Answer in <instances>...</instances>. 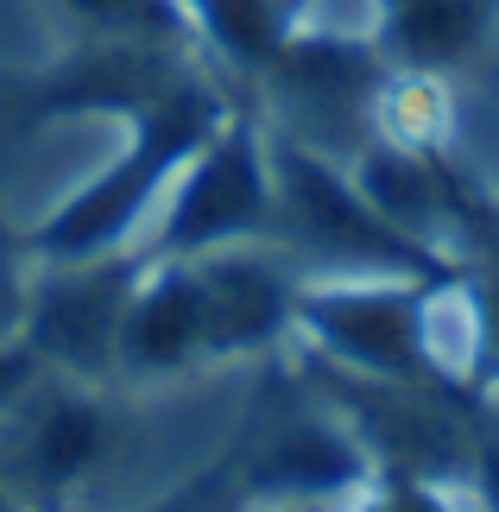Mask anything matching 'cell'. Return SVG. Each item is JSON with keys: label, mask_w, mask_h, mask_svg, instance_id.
I'll return each mask as SVG.
<instances>
[{"label": "cell", "mask_w": 499, "mask_h": 512, "mask_svg": "<svg viewBox=\"0 0 499 512\" xmlns=\"http://www.w3.org/2000/svg\"><path fill=\"white\" fill-rule=\"evenodd\" d=\"M259 361L165 386L32 367L0 411V481L32 512H158L241 449Z\"/></svg>", "instance_id": "6da1fadb"}, {"label": "cell", "mask_w": 499, "mask_h": 512, "mask_svg": "<svg viewBox=\"0 0 499 512\" xmlns=\"http://www.w3.org/2000/svg\"><path fill=\"white\" fill-rule=\"evenodd\" d=\"M266 241L297 266L304 285L310 279H379V272H405V279L443 272L424 247H411L405 234L367 203L348 165L323 159V152H304L291 140H272Z\"/></svg>", "instance_id": "7a4b0ae2"}, {"label": "cell", "mask_w": 499, "mask_h": 512, "mask_svg": "<svg viewBox=\"0 0 499 512\" xmlns=\"http://www.w3.org/2000/svg\"><path fill=\"white\" fill-rule=\"evenodd\" d=\"M266 222H272V140L259 114H222L171 171L133 253L139 260H196V253L266 234Z\"/></svg>", "instance_id": "3957f363"}, {"label": "cell", "mask_w": 499, "mask_h": 512, "mask_svg": "<svg viewBox=\"0 0 499 512\" xmlns=\"http://www.w3.org/2000/svg\"><path fill=\"white\" fill-rule=\"evenodd\" d=\"M417 291L424 279H405V272L310 279L297 291L291 348H310L329 373H348V380H430L417 354Z\"/></svg>", "instance_id": "277c9868"}, {"label": "cell", "mask_w": 499, "mask_h": 512, "mask_svg": "<svg viewBox=\"0 0 499 512\" xmlns=\"http://www.w3.org/2000/svg\"><path fill=\"white\" fill-rule=\"evenodd\" d=\"M139 253H95V260H32L26 329L38 367L114 380V342H121L127 298L139 285Z\"/></svg>", "instance_id": "5b68a950"}, {"label": "cell", "mask_w": 499, "mask_h": 512, "mask_svg": "<svg viewBox=\"0 0 499 512\" xmlns=\"http://www.w3.org/2000/svg\"><path fill=\"white\" fill-rule=\"evenodd\" d=\"M373 481H379L373 449L348 424V411L329 399H310L285 418L259 424L241 456V487L253 500H278V506L348 512Z\"/></svg>", "instance_id": "8992f818"}, {"label": "cell", "mask_w": 499, "mask_h": 512, "mask_svg": "<svg viewBox=\"0 0 499 512\" xmlns=\"http://www.w3.org/2000/svg\"><path fill=\"white\" fill-rule=\"evenodd\" d=\"M133 140V108L114 102H57L51 114L19 133L7 171H0V222L19 241L70 209Z\"/></svg>", "instance_id": "52a82bcc"}, {"label": "cell", "mask_w": 499, "mask_h": 512, "mask_svg": "<svg viewBox=\"0 0 499 512\" xmlns=\"http://www.w3.org/2000/svg\"><path fill=\"white\" fill-rule=\"evenodd\" d=\"M190 272H196V291H203L215 361H259L266 367L297 336V291H304V279H297V266L266 234L196 253Z\"/></svg>", "instance_id": "ba28073f"}, {"label": "cell", "mask_w": 499, "mask_h": 512, "mask_svg": "<svg viewBox=\"0 0 499 512\" xmlns=\"http://www.w3.org/2000/svg\"><path fill=\"white\" fill-rule=\"evenodd\" d=\"M203 367H215V348L190 260H146L121 317V342H114V380L165 386Z\"/></svg>", "instance_id": "9c48e42d"}, {"label": "cell", "mask_w": 499, "mask_h": 512, "mask_svg": "<svg viewBox=\"0 0 499 512\" xmlns=\"http://www.w3.org/2000/svg\"><path fill=\"white\" fill-rule=\"evenodd\" d=\"M417 354L436 386L462 392L487 380V310L481 285L462 272H436L417 291Z\"/></svg>", "instance_id": "30bf717a"}, {"label": "cell", "mask_w": 499, "mask_h": 512, "mask_svg": "<svg viewBox=\"0 0 499 512\" xmlns=\"http://www.w3.org/2000/svg\"><path fill=\"white\" fill-rule=\"evenodd\" d=\"M449 102H455V95H449V76L386 64V76H379V95H373V140H392V146L436 152V159H443Z\"/></svg>", "instance_id": "8fae6325"}, {"label": "cell", "mask_w": 499, "mask_h": 512, "mask_svg": "<svg viewBox=\"0 0 499 512\" xmlns=\"http://www.w3.org/2000/svg\"><path fill=\"white\" fill-rule=\"evenodd\" d=\"M26 291H32V253L0 222V342H19V329H26Z\"/></svg>", "instance_id": "7c38bea8"}, {"label": "cell", "mask_w": 499, "mask_h": 512, "mask_svg": "<svg viewBox=\"0 0 499 512\" xmlns=\"http://www.w3.org/2000/svg\"><path fill=\"white\" fill-rule=\"evenodd\" d=\"M32 367H38V361H32V348H26V342H0V411H7V405H13V392L32 380Z\"/></svg>", "instance_id": "4fadbf2b"}, {"label": "cell", "mask_w": 499, "mask_h": 512, "mask_svg": "<svg viewBox=\"0 0 499 512\" xmlns=\"http://www.w3.org/2000/svg\"><path fill=\"white\" fill-rule=\"evenodd\" d=\"M0 512H32V506H26V500H19V494H13V487H7V481H0Z\"/></svg>", "instance_id": "5bb4252c"}, {"label": "cell", "mask_w": 499, "mask_h": 512, "mask_svg": "<svg viewBox=\"0 0 499 512\" xmlns=\"http://www.w3.org/2000/svg\"><path fill=\"white\" fill-rule=\"evenodd\" d=\"M253 512H310V506H278V500H253Z\"/></svg>", "instance_id": "9a60e30c"}, {"label": "cell", "mask_w": 499, "mask_h": 512, "mask_svg": "<svg viewBox=\"0 0 499 512\" xmlns=\"http://www.w3.org/2000/svg\"><path fill=\"white\" fill-rule=\"evenodd\" d=\"M493 411H499V386H493Z\"/></svg>", "instance_id": "2e32d148"}]
</instances>
